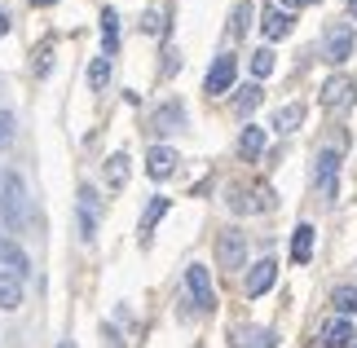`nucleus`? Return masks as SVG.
Returning <instances> with one entry per match:
<instances>
[{"label": "nucleus", "instance_id": "obj_7", "mask_svg": "<svg viewBox=\"0 0 357 348\" xmlns=\"http://www.w3.org/2000/svg\"><path fill=\"white\" fill-rule=\"evenodd\" d=\"M234 75H238V62H234V53H221V58L212 62L208 80H203V89H208L212 97H221V93H229V89H234Z\"/></svg>", "mask_w": 357, "mask_h": 348}, {"label": "nucleus", "instance_id": "obj_6", "mask_svg": "<svg viewBox=\"0 0 357 348\" xmlns=\"http://www.w3.org/2000/svg\"><path fill=\"white\" fill-rule=\"evenodd\" d=\"M322 45H326V62L353 58V22H331L326 36H322Z\"/></svg>", "mask_w": 357, "mask_h": 348}, {"label": "nucleus", "instance_id": "obj_30", "mask_svg": "<svg viewBox=\"0 0 357 348\" xmlns=\"http://www.w3.org/2000/svg\"><path fill=\"white\" fill-rule=\"evenodd\" d=\"M49 53H53V45L45 40V45H40V62H36V75H49Z\"/></svg>", "mask_w": 357, "mask_h": 348}, {"label": "nucleus", "instance_id": "obj_32", "mask_svg": "<svg viewBox=\"0 0 357 348\" xmlns=\"http://www.w3.org/2000/svg\"><path fill=\"white\" fill-rule=\"evenodd\" d=\"M287 9H305V5H318V0H282Z\"/></svg>", "mask_w": 357, "mask_h": 348}, {"label": "nucleus", "instance_id": "obj_8", "mask_svg": "<svg viewBox=\"0 0 357 348\" xmlns=\"http://www.w3.org/2000/svg\"><path fill=\"white\" fill-rule=\"evenodd\" d=\"M353 102H357V84H353L349 75H331L322 84V106L326 110H349Z\"/></svg>", "mask_w": 357, "mask_h": 348}, {"label": "nucleus", "instance_id": "obj_10", "mask_svg": "<svg viewBox=\"0 0 357 348\" xmlns=\"http://www.w3.org/2000/svg\"><path fill=\"white\" fill-rule=\"evenodd\" d=\"M0 269H5V273H18V278L31 273V260H26V252H22L13 239H5V234H0Z\"/></svg>", "mask_w": 357, "mask_h": 348}, {"label": "nucleus", "instance_id": "obj_9", "mask_svg": "<svg viewBox=\"0 0 357 348\" xmlns=\"http://www.w3.org/2000/svg\"><path fill=\"white\" fill-rule=\"evenodd\" d=\"M273 278H278V264H273V260H256L252 269H247V282H243V291L256 300V296H265V291L273 287Z\"/></svg>", "mask_w": 357, "mask_h": 348}, {"label": "nucleus", "instance_id": "obj_14", "mask_svg": "<svg viewBox=\"0 0 357 348\" xmlns=\"http://www.w3.org/2000/svg\"><path fill=\"white\" fill-rule=\"evenodd\" d=\"M168 207H172V203L163 199V194H159V199H150V203H146V212H142V225H137V234H142V247L150 243V234H155V225H159V220L168 216Z\"/></svg>", "mask_w": 357, "mask_h": 348}, {"label": "nucleus", "instance_id": "obj_19", "mask_svg": "<svg viewBox=\"0 0 357 348\" xmlns=\"http://www.w3.org/2000/svg\"><path fill=\"white\" fill-rule=\"evenodd\" d=\"M291 260L296 264H309L313 260V225H300L291 234Z\"/></svg>", "mask_w": 357, "mask_h": 348}, {"label": "nucleus", "instance_id": "obj_4", "mask_svg": "<svg viewBox=\"0 0 357 348\" xmlns=\"http://www.w3.org/2000/svg\"><path fill=\"white\" fill-rule=\"evenodd\" d=\"M185 291H190V300H195L199 313H212L216 309V291H212V278H208L203 264H190V269H185Z\"/></svg>", "mask_w": 357, "mask_h": 348}, {"label": "nucleus", "instance_id": "obj_3", "mask_svg": "<svg viewBox=\"0 0 357 348\" xmlns=\"http://www.w3.org/2000/svg\"><path fill=\"white\" fill-rule=\"evenodd\" d=\"M216 264L221 269H243L247 264V234L243 229H225L216 239Z\"/></svg>", "mask_w": 357, "mask_h": 348}, {"label": "nucleus", "instance_id": "obj_23", "mask_svg": "<svg viewBox=\"0 0 357 348\" xmlns=\"http://www.w3.org/2000/svg\"><path fill=\"white\" fill-rule=\"evenodd\" d=\"M106 84H111V58H93V66H89V89L102 93Z\"/></svg>", "mask_w": 357, "mask_h": 348}, {"label": "nucleus", "instance_id": "obj_5", "mask_svg": "<svg viewBox=\"0 0 357 348\" xmlns=\"http://www.w3.org/2000/svg\"><path fill=\"white\" fill-rule=\"evenodd\" d=\"M335 176H340V150H322L318 163H313V186H318L322 203L335 199Z\"/></svg>", "mask_w": 357, "mask_h": 348}, {"label": "nucleus", "instance_id": "obj_16", "mask_svg": "<svg viewBox=\"0 0 357 348\" xmlns=\"http://www.w3.org/2000/svg\"><path fill=\"white\" fill-rule=\"evenodd\" d=\"M318 340H322V348H349L357 335H353V326L344 322V317H335V322H326V326H322V335H318Z\"/></svg>", "mask_w": 357, "mask_h": 348}, {"label": "nucleus", "instance_id": "obj_11", "mask_svg": "<svg viewBox=\"0 0 357 348\" xmlns=\"http://www.w3.org/2000/svg\"><path fill=\"white\" fill-rule=\"evenodd\" d=\"M176 163H181V159H176L172 146H155V150L146 155V172L155 176V181H168V176L176 172Z\"/></svg>", "mask_w": 357, "mask_h": 348}, {"label": "nucleus", "instance_id": "obj_34", "mask_svg": "<svg viewBox=\"0 0 357 348\" xmlns=\"http://www.w3.org/2000/svg\"><path fill=\"white\" fill-rule=\"evenodd\" d=\"M349 13H353V18H357V0H349Z\"/></svg>", "mask_w": 357, "mask_h": 348}, {"label": "nucleus", "instance_id": "obj_31", "mask_svg": "<svg viewBox=\"0 0 357 348\" xmlns=\"http://www.w3.org/2000/svg\"><path fill=\"white\" fill-rule=\"evenodd\" d=\"M163 58H168V62H163V75H172L176 66H181V53H176V49H168V53H163Z\"/></svg>", "mask_w": 357, "mask_h": 348}, {"label": "nucleus", "instance_id": "obj_33", "mask_svg": "<svg viewBox=\"0 0 357 348\" xmlns=\"http://www.w3.org/2000/svg\"><path fill=\"white\" fill-rule=\"evenodd\" d=\"M0 36H9V13L0 9Z\"/></svg>", "mask_w": 357, "mask_h": 348}, {"label": "nucleus", "instance_id": "obj_27", "mask_svg": "<svg viewBox=\"0 0 357 348\" xmlns=\"http://www.w3.org/2000/svg\"><path fill=\"white\" fill-rule=\"evenodd\" d=\"M252 75H256V80H265V75H273V53H269V49H260L256 58H252Z\"/></svg>", "mask_w": 357, "mask_h": 348}, {"label": "nucleus", "instance_id": "obj_24", "mask_svg": "<svg viewBox=\"0 0 357 348\" xmlns=\"http://www.w3.org/2000/svg\"><path fill=\"white\" fill-rule=\"evenodd\" d=\"M260 97H265V93H260V84H247V89H238V97H234V110H238V115H252V110L260 106Z\"/></svg>", "mask_w": 357, "mask_h": 348}, {"label": "nucleus", "instance_id": "obj_35", "mask_svg": "<svg viewBox=\"0 0 357 348\" xmlns=\"http://www.w3.org/2000/svg\"><path fill=\"white\" fill-rule=\"evenodd\" d=\"M31 5H58V0H31Z\"/></svg>", "mask_w": 357, "mask_h": 348}, {"label": "nucleus", "instance_id": "obj_25", "mask_svg": "<svg viewBox=\"0 0 357 348\" xmlns=\"http://www.w3.org/2000/svg\"><path fill=\"white\" fill-rule=\"evenodd\" d=\"M252 5H247V0H243V5H234V22H229V36H247V27H252Z\"/></svg>", "mask_w": 357, "mask_h": 348}, {"label": "nucleus", "instance_id": "obj_36", "mask_svg": "<svg viewBox=\"0 0 357 348\" xmlns=\"http://www.w3.org/2000/svg\"><path fill=\"white\" fill-rule=\"evenodd\" d=\"M58 348H75V344H58Z\"/></svg>", "mask_w": 357, "mask_h": 348}, {"label": "nucleus", "instance_id": "obj_21", "mask_svg": "<svg viewBox=\"0 0 357 348\" xmlns=\"http://www.w3.org/2000/svg\"><path fill=\"white\" fill-rule=\"evenodd\" d=\"M128 155H111V159H106V186H111V190H123V186H128Z\"/></svg>", "mask_w": 357, "mask_h": 348}, {"label": "nucleus", "instance_id": "obj_18", "mask_svg": "<svg viewBox=\"0 0 357 348\" xmlns=\"http://www.w3.org/2000/svg\"><path fill=\"white\" fill-rule=\"evenodd\" d=\"M260 150H265V128H256V123H247L243 128V137H238V155L252 163V159H260Z\"/></svg>", "mask_w": 357, "mask_h": 348}, {"label": "nucleus", "instance_id": "obj_29", "mask_svg": "<svg viewBox=\"0 0 357 348\" xmlns=\"http://www.w3.org/2000/svg\"><path fill=\"white\" fill-rule=\"evenodd\" d=\"M13 142V115H9V110H0V150H5Z\"/></svg>", "mask_w": 357, "mask_h": 348}, {"label": "nucleus", "instance_id": "obj_17", "mask_svg": "<svg viewBox=\"0 0 357 348\" xmlns=\"http://www.w3.org/2000/svg\"><path fill=\"white\" fill-rule=\"evenodd\" d=\"M155 128H159V133L185 128V106H181V102H163V106L155 110Z\"/></svg>", "mask_w": 357, "mask_h": 348}, {"label": "nucleus", "instance_id": "obj_20", "mask_svg": "<svg viewBox=\"0 0 357 348\" xmlns=\"http://www.w3.org/2000/svg\"><path fill=\"white\" fill-rule=\"evenodd\" d=\"M300 123H305V102H291V106H282L278 115H273V128L278 133H296Z\"/></svg>", "mask_w": 357, "mask_h": 348}, {"label": "nucleus", "instance_id": "obj_15", "mask_svg": "<svg viewBox=\"0 0 357 348\" xmlns=\"http://www.w3.org/2000/svg\"><path fill=\"white\" fill-rule=\"evenodd\" d=\"M0 309H5V313L22 309V278L5 273V269H0Z\"/></svg>", "mask_w": 357, "mask_h": 348}, {"label": "nucleus", "instance_id": "obj_2", "mask_svg": "<svg viewBox=\"0 0 357 348\" xmlns=\"http://www.w3.org/2000/svg\"><path fill=\"white\" fill-rule=\"evenodd\" d=\"M75 216H79V239L93 243V239H98V220H102V199H98V190H93V186H79Z\"/></svg>", "mask_w": 357, "mask_h": 348}, {"label": "nucleus", "instance_id": "obj_22", "mask_svg": "<svg viewBox=\"0 0 357 348\" xmlns=\"http://www.w3.org/2000/svg\"><path fill=\"white\" fill-rule=\"evenodd\" d=\"M102 45H106V58L119 49V13H115V9L102 13Z\"/></svg>", "mask_w": 357, "mask_h": 348}, {"label": "nucleus", "instance_id": "obj_28", "mask_svg": "<svg viewBox=\"0 0 357 348\" xmlns=\"http://www.w3.org/2000/svg\"><path fill=\"white\" fill-rule=\"evenodd\" d=\"M142 31H146V36H159V31H163V13H159V9H150L146 18H142Z\"/></svg>", "mask_w": 357, "mask_h": 348}, {"label": "nucleus", "instance_id": "obj_26", "mask_svg": "<svg viewBox=\"0 0 357 348\" xmlns=\"http://www.w3.org/2000/svg\"><path fill=\"white\" fill-rule=\"evenodd\" d=\"M331 304H335L340 313H357V287H335Z\"/></svg>", "mask_w": 357, "mask_h": 348}, {"label": "nucleus", "instance_id": "obj_1", "mask_svg": "<svg viewBox=\"0 0 357 348\" xmlns=\"http://www.w3.org/2000/svg\"><path fill=\"white\" fill-rule=\"evenodd\" d=\"M0 216H5V225L13 234L31 225V203H26V186L18 172H5V181H0Z\"/></svg>", "mask_w": 357, "mask_h": 348}, {"label": "nucleus", "instance_id": "obj_12", "mask_svg": "<svg viewBox=\"0 0 357 348\" xmlns=\"http://www.w3.org/2000/svg\"><path fill=\"white\" fill-rule=\"evenodd\" d=\"M273 344H278V335L265 326H238L229 335V348H273Z\"/></svg>", "mask_w": 357, "mask_h": 348}, {"label": "nucleus", "instance_id": "obj_13", "mask_svg": "<svg viewBox=\"0 0 357 348\" xmlns=\"http://www.w3.org/2000/svg\"><path fill=\"white\" fill-rule=\"evenodd\" d=\"M260 31H265L269 40L291 36V13H282L278 5H265V13H260Z\"/></svg>", "mask_w": 357, "mask_h": 348}]
</instances>
